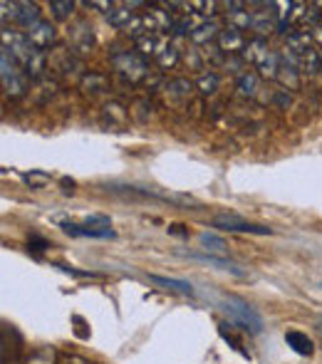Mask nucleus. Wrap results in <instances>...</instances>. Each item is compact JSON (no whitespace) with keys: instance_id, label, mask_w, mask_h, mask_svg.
I'll use <instances>...</instances> for the list:
<instances>
[{"instance_id":"obj_5","label":"nucleus","mask_w":322,"mask_h":364,"mask_svg":"<svg viewBox=\"0 0 322 364\" xmlns=\"http://www.w3.org/2000/svg\"><path fill=\"white\" fill-rule=\"evenodd\" d=\"M213 228L228 230V233H253V235H270L273 233L268 225L250 223V220H243L238 216H216L213 218Z\"/></svg>"},{"instance_id":"obj_21","label":"nucleus","mask_w":322,"mask_h":364,"mask_svg":"<svg viewBox=\"0 0 322 364\" xmlns=\"http://www.w3.org/2000/svg\"><path fill=\"white\" fill-rule=\"evenodd\" d=\"M178 60H181V53H178V48L173 43H166L161 48V53L156 55V65H159L161 70H171L178 65Z\"/></svg>"},{"instance_id":"obj_1","label":"nucleus","mask_w":322,"mask_h":364,"mask_svg":"<svg viewBox=\"0 0 322 364\" xmlns=\"http://www.w3.org/2000/svg\"><path fill=\"white\" fill-rule=\"evenodd\" d=\"M0 82L8 97H23L30 87V77L23 65L10 55V50H0Z\"/></svg>"},{"instance_id":"obj_36","label":"nucleus","mask_w":322,"mask_h":364,"mask_svg":"<svg viewBox=\"0 0 322 364\" xmlns=\"http://www.w3.org/2000/svg\"><path fill=\"white\" fill-rule=\"evenodd\" d=\"M310 35H313V43H315V45H320V48H322V23L318 25V28L310 30Z\"/></svg>"},{"instance_id":"obj_35","label":"nucleus","mask_w":322,"mask_h":364,"mask_svg":"<svg viewBox=\"0 0 322 364\" xmlns=\"http://www.w3.org/2000/svg\"><path fill=\"white\" fill-rule=\"evenodd\" d=\"M30 248L33 250H45V248H50V243L48 240H43V238H30Z\"/></svg>"},{"instance_id":"obj_32","label":"nucleus","mask_w":322,"mask_h":364,"mask_svg":"<svg viewBox=\"0 0 322 364\" xmlns=\"http://www.w3.org/2000/svg\"><path fill=\"white\" fill-rule=\"evenodd\" d=\"M0 8H3V23L8 25V20L10 23H15V8H18V3H8V0H3Z\"/></svg>"},{"instance_id":"obj_25","label":"nucleus","mask_w":322,"mask_h":364,"mask_svg":"<svg viewBox=\"0 0 322 364\" xmlns=\"http://www.w3.org/2000/svg\"><path fill=\"white\" fill-rule=\"evenodd\" d=\"M226 23L228 28H236V30H250V23H253V13L250 10H236V13H228L226 15Z\"/></svg>"},{"instance_id":"obj_34","label":"nucleus","mask_w":322,"mask_h":364,"mask_svg":"<svg viewBox=\"0 0 322 364\" xmlns=\"http://www.w3.org/2000/svg\"><path fill=\"white\" fill-rule=\"evenodd\" d=\"M25 181H28V183H45V181H48V173H25Z\"/></svg>"},{"instance_id":"obj_16","label":"nucleus","mask_w":322,"mask_h":364,"mask_svg":"<svg viewBox=\"0 0 322 364\" xmlns=\"http://www.w3.org/2000/svg\"><path fill=\"white\" fill-rule=\"evenodd\" d=\"M250 30H255V35H258V38H265L270 30H278V20H275L273 13H268V10H258V13H253Z\"/></svg>"},{"instance_id":"obj_26","label":"nucleus","mask_w":322,"mask_h":364,"mask_svg":"<svg viewBox=\"0 0 322 364\" xmlns=\"http://www.w3.org/2000/svg\"><path fill=\"white\" fill-rule=\"evenodd\" d=\"M23 364H55V350L53 347H38V350L25 357Z\"/></svg>"},{"instance_id":"obj_17","label":"nucleus","mask_w":322,"mask_h":364,"mask_svg":"<svg viewBox=\"0 0 322 364\" xmlns=\"http://www.w3.org/2000/svg\"><path fill=\"white\" fill-rule=\"evenodd\" d=\"M168 40L163 38V35H146V38H141L139 43H136V50H139L141 58H154L161 53V48L166 45Z\"/></svg>"},{"instance_id":"obj_4","label":"nucleus","mask_w":322,"mask_h":364,"mask_svg":"<svg viewBox=\"0 0 322 364\" xmlns=\"http://www.w3.org/2000/svg\"><path fill=\"white\" fill-rule=\"evenodd\" d=\"M112 68L117 70V75H122L124 80H129L132 85L141 82L149 75V65L139 53H117L112 55Z\"/></svg>"},{"instance_id":"obj_29","label":"nucleus","mask_w":322,"mask_h":364,"mask_svg":"<svg viewBox=\"0 0 322 364\" xmlns=\"http://www.w3.org/2000/svg\"><path fill=\"white\" fill-rule=\"evenodd\" d=\"M107 87V80L102 75H85L82 77V90L85 92H102Z\"/></svg>"},{"instance_id":"obj_24","label":"nucleus","mask_w":322,"mask_h":364,"mask_svg":"<svg viewBox=\"0 0 322 364\" xmlns=\"http://www.w3.org/2000/svg\"><path fill=\"white\" fill-rule=\"evenodd\" d=\"M201 245L206 250H211V253L208 255H213L216 253L218 258H221V255H226V250H228V245H226V240L221 238V235H216V233H201Z\"/></svg>"},{"instance_id":"obj_13","label":"nucleus","mask_w":322,"mask_h":364,"mask_svg":"<svg viewBox=\"0 0 322 364\" xmlns=\"http://www.w3.org/2000/svg\"><path fill=\"white\" fill-rule=\"evenodd\" d=\"M298 60V70H300V75H318L320 70H322V55H320V50L318 48H310V50H305L300 58H295Z\"/></svg>"},{"instance_id":"obj_2","label":"nucleus","mask_w":322,"mask_h":364,"mask_svg":"<svg viewBox=\"0 0 322 364\" xmlns=\"http://www.w3.org/2000/svg\"><path fill=\"white\" fill-rule=\"evenodd\" d=\"M221 307L228 315V320H231L236 327L250 332V335H260V332H263V317L253 310V305H248V302L241 300V297L228 295Z\"/></svg>"},{"instance_id":"obj_8","label":"nucleus","mask_w":322,"mask_h":364,"mask_svg":"<svg viewBox=\"0 0 322 364\" xmlns=\"http://www.w3.org/2000/svg\"><path fill=\"white\" fill-rule=\"evenodd\" d=\"M25 35H28L30 43H33L35 48L45 53V50H48L50 45L55 43V25L50 23V20H40V23L35 25V28H30Z\"/></svg>"},{"instance_id":"obj_28","label":"nucleus","mask_w":322,"mask_h":364,"mask_svg":"<svg viewBox=\"0 0 322 364\" xmlns=\"http://www.w3.org/2000/svg\"><path fill=\"white\" fill-rule=\"evenodd\" d=\"M50 10H53V15L58 20H68L70 15L75 13V3L73 0H53V3H50Z\"/></svg>"},{"instance_id":"obj_31","label":"nucleus","mask_w":322,"mask_h":364,"mask_svg":"<svg viewBox=\"0 0 322 364\" xmlns=\"http://www.w3.org/2000/svg\"><path fill=\"white\" fill-rule=\"evenodd\" d=\"M226 327H228V325H218V332H221V337H223V340H226V342H231V345H233V350H236V352H241L243 357H248V352L243 350L241 340H236V337H233L231 332L226 330Z\"/></svg>"},{"instance_id":"obj_38","label":"nucleus","mask_w":322,"mask_h":364,"mask_svg":"<svg viewBox=\"0 0 322 364\" xmlns=\"http://www.w3.org/2000/svg\"><path fill=\"white\" fill-rule=\"evenodd\" d=\"M320 330H322V327H320Z\"/></svg>"},{"instance_id":"obj_19","label":"nucleus","mask_w":322,"mask_h":364,"mask_svg":"<svg viewBox=\"0 0 322 364\" xmlns=\"http://www.w3.org/2000/svg\"><path fill=\"white\" fill-rule=\"evenodd\" d=\"M188 258H191V260H198V263H208V265H213V268H218V270H228V273H236V275H243V270H241V268H238V265L228 263V260L218 258V255L188 253Z\"/></svg>"},{"instance_id":"obj_6","label":"nucleus","mask_w":322,"mask_h":364,"mask_svg":"<svg viewBox=\"0 0 322 364\" xmlns=\"http://www.w3.org/2000/svg\"><path fill=\"white\" fill-rule=\"evenodd\" d=\"M216 45H218V50H221L223 55L233 58V55H241L248 43H245V35L241 33V30L228 28V25H226V28L221 30V35H218Z\"/></svg>"},{"instance_id":"obj_18","label":"nucleus","mask_w":322,"mask_h":364,"mask_svg":"<svg viewBox=\"0 0 322 364\" xmlns=\"http://www.w3.org/2000/svg\"><path fill=\"white\" fill-rule=\"evenodd\" d=\"M149 280L154 285H159V288H163V290H176V292H181V295H188L191 297L193 290L191 288V283H186V280H176V278H161V275H149Z\"/></svg>"},{"instance_id":"obj_22","label":"nucleus","mask_w":322,"mask_h":364,"mask_svg":"<svg viewBox=\"0 0 322 364\" xmlns=\"http://www.w3.org/2000/svg\"><path fill=\"white\" fill-rule=\"evenodd\" d=\"M258 77H265V80H278V73H280V55L278 53H270L263 63L258 65Z\"/></svg>"},{"instance_id":"obj_33","label":"nucleus","mask_w":322,"mask_h":364,"mask_svg":"<svg viewBox=\"0 0 322 364\" xmlns=\"http://www.w3.org/2000/svg\"><path fill=\"white\" fill-rule=\"evenodd\" d=\"M87 8H97V10H102V13H109L112 8H114V3L112 0H87Z\"/></svg>"},{"instance_id":"obj_3","label":"nucleus","mask_w":322,"mask_h":364,"mask_svg":"<svg viewBox=\"0 0 322 364\" xmlns=\"http://www.w3.org/2000/svg\"><path fill=\"white\" fill-rule=\"evenodd\" d=\"M3 48L10 50V55L23 65V70L28 68V65L33 63L40 53H43V50H38L33 43H30L28 35L15 33V30H10V28H3Z\"/></svg>"},{"instance_id":"obj_27","label":"nucleus","mask_w":322,"mask_h":364,"mask_svg":"<svg viewBox=\"0 0 322 364\" xmlns=\"http://www.w3.org/2000/svg\"><path fill=\"white\" fill-rule=\"evenodd\" d=\"M191 90H193V85L188 80H183V77H181V80H171L166 85V92L171 97H176V100H183V97H188V95H191Z\"/></svg>"},{"instance_id":"obj_9","label":"nucleus","mask_w":322,"mask_h":364,"mask_svg":"<svg viewBox=\"0 0 322 364\" xmlns=\"http://www.w3.org/2000/svg\"><path fill=\"white\" fill-rule=\"evenodd\" d=\"M270 53H273V50L268 48V43H265L263 38H253V40H248V45H245V50L241 53V60L245 65H253V68H258V65L263 63Z\"/></svg>"},{"instance_id":"obj_30","label":"nucleus","mask_w":322,"mask_h":364,"mask_svg":"<svg viewBox=\"0 0 322 364\" xmlns=\"http://www.w3.org/2000/svg\"><path fill=\"white\" fill-rule=\"evenodd\" d=\"M82 225H87V228H112V218L102 216V213H90L82 220Z\"/></svg>"},{"instance_id":"obj_23","label":"nucleus","mask_w":322,"mask_h":364,"mask_svg":"<svg viewBox=\"0 0 322 364\" xmlns=\"http://www.w3.org/2000/svg\"><path fill=\"white\" fill-rule=\"evenodd\" d=\"M236 90L243 97H255L258 95V75L255 73H241L236 80Z\"/></svg>"},{"instance_id":"obj_14","label":"nucleus","mask_w":322,"mask_h":364,"mask_svg":"<svg viewBox=\"0 0 322 364\" xmlns=\"http://www.w3.org/2000/svg\"><path fill=\"white\" fill-rule=\"evenodd\" d=\"M221 30H223V28L216 23V20H206V23H203V25H198L196 33L191 35V40H193V43H196V45H206V48H208V45H211L213 40H218V35H221Z\"/></svg>"},{"instance_id":"obj_12","label":"nucleus","mask_w":322,"mask_h":364,"mask_svg":"<svg viewBox=\"0 0 322 364\" xmlns=\"http://www.w3.org/2000/svg\"><path fill=\"white\" fill-rule=\"evenodd\" d=\"M40 23V8L35 3H18L15 8V25L30 30Z\"/></svg>"},{"instance_id":"obj_20","label":"nucleus","mask_w":322,"mask_h":364,"mask_svg":"<svg viewBox=\"0 0 322 364\" xmlns=\"http://www.w3.org/2000/svg\"><path fill=\"white\" fill-rule=\"evenodd\" d=\"M218 85H221V77H218L216 73H201L196 77V90H198V95L201 97H211V95H216V90H218Z\"/></svg>"},{"instance_id":"obj_10","label":"nucleus","mask_w":322,"mask_h":364,"mask_svg":"<svg viewBox=\"0 0 322 364\" xmlns=\"http://www.w3.org/2000/svg\"><path fill=\"white\" fill-rule=\"evenodd\" d=\"M310 48H315V43H313V35H310L308 30H293V33H288L285 50H288L293 58H300V55Z\"/></svg>"},{"instance_id":"obj_15","label":"nucleus","mask_w":322,"mask_h":364,"mask_svg":"<svg viewBox=\"0 0 322 364\" xmlns=\"http://www.w3.org/2000/svg\"><path fill=\"white\" fill-rule=\"evenodd\" d=\"M285 342H288V347L295 352V355H303V357L313 355V340H310L308 335H303V332L290 330L288 335H285Z\"/></svg>"},{"instance_id":"obj_7","label":"nucleus","mask_w":322,"mask_h":364,"mask_svg":"<svg viewBox=\"0 0 322 364\" xmlns=\"http://www.w3.org/2000/svg\"><path fill=\"white\" fill-rule=\"evenodd\" d=\"M60 228L65 230L68 235H73V238H114V230L112 228H87V225L82 223H73V220H65V223H60Z\"/></svg>"},{"instance_id":"obj_37","label":"nucleus","mask_w":322,"mask_h":364,"mask_svg":"<svg viewBox=\"0 0 322 364\" xmlns=\"http://www.w3.org/2000/svg\"><path fill=\"white\" fill-rule=\"evenodd\" d=\"M63 188L68 193H73L75 191V181H73V178H63Z\"/></svg>"},{"instance_id":"obj_11","label":"nucleus","mask_w":322,"mask_h":364,"mask_svg":"<svg viewBox=\"0 0 322 364\" xmlns=\"http://www.w3.org/2000/svg\"><path fill=\"white\" fill-rule=\"evenodd\" d=\"M136 5L141 3H122V5H114V8L107 13V20H109L112 28L117 30H127V25L134 20V15H132V8H136Z\"/></svg>"}]
</instances>
